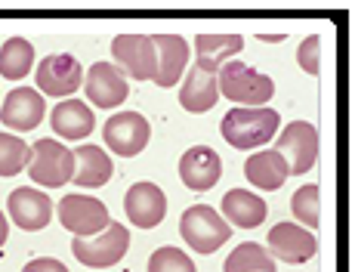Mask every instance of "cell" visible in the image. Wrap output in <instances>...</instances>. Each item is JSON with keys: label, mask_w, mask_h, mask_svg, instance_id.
Masks as SVG:
<instances>
[{"label": "cell", "mask_w": 355, "mask_h": 272, "mask_svg": "<svg viewBox=\"0 0 355 272\" xmlns=\"http://www.w3.org/2000/svg\"><path fill=\"white\" fill-rule=\"evenodd\" d=\"M223 272H275V257H269V250H263V244L244 241L229 254Z\"/></svg>", "instance_id": "obj_25"}, {"label": "cell", "mask_w": 355, "mask_h": 272, "mask_svg": "<svg viewBox=\"0 0 355 272\" xmlns=\"http://www.w3.org/2000/svg\"><path fill=\"white\" fill-rule=\"evenodd\" d=\"M112 56L136 80H155L158 78V50H155L148 34H118L112 40Z\"/></svg>", "instance_id": "obj_8"}, {"label": "cell", "mask_w": 355, "mask_h": 272, "mask_svg": "<svg viewBox=\"0 0 355 272\" xmlns=\"http://www.w3.org/2000/svg\"><path fill=\"white\" fill-rule=\"evenodd\" d=\"M6 207H10L12 223H16L19 229H25V232L44 229L53 216L50 195H44L40 189H16V192H10Z\"/></svg>", "instance_id": "obj_16"}, {"label": "cell", "mask_w": 355, "mask_h": 272, "mask_svg": "<svg viewBox=\"0 0 355 272\" xmlns=\"http://www.w3.org/2000/svg\"><path fill=\"white\" fill-rule=\"evenodd\" d=\"M6 232H10V226H6V216L0 214V248H3V241H6Z\"/></svg>", "instance_id": "obj_31"}, {"label": "cell", "mask_w": 355, "mask_h": 272, "mask_svg": "<svg viewBox=\"0 0 355 272\" xmlns=\"http://www.w3.org/2000/svg\"><path fill=\"white\" fill-rule=\"evenodd\" d=\"M127 248H130V229L124 223H114V220L105 226V232H99L93 238H74L71 241L74 257L90 269H108L114 263H121Z\"/></svg>", "instance_id": "obj_4"}, {"label": "cell", "mask_w": 355, "mask_h": 272, "mask_svg": "<svg viewBox=\"0 0 355 272\" xmlns=\"http://www.w3.org/2000/svg\"><path fill=\"white\" fill-rule=\"evenodd\" d=\"M56 214H59V223L74 238H93V235L105 232V226L112 223L108 207L99 198H90V195H65L59 201Z\"/></svg>", "instance_id": "obj_6"}, {"label": "cell", "mask_w": 355, "mask_h": 272, "mask_svg": "<svg viewBox=\"0 0 355 272\" xmlns=\"http://www.w3.org/2000/svg\"><path fill=\"white\" fill-rule=\"evenodd\" d=\"M124 207H127V216L133 226L155 229L164 220V214H167V195L161 192V186L142 180V182H133V186L127 189Z\"/></svg>", "instance_id": "obj_14"}, {"label": "cell", "mask_w": 355, "mask_h": 272, "mask_svg": "<svg viewBox=\"0 0 355 272\" xmlns=\"http://www.w3.org/2000/svg\"><path fill=\"white\" fill-rule=\"evenodd\" d=\"M53 121V130H56L62 139H84V136L93 133L96 127V118H93V108L87 102H78V99H65L53 108L50 114Z\"/></svg>", "instance_id": "obj_19"}, {"label": "cell", "mask_w": 355, "mask_h": 272, "mask_svg": "<svg viewBox=\"0 0 355 272\" xmlns=\"http://www.w3.org/2000/svg\"><path fill=\"white\" fill-rule=\"evenodd\" d=\"M148 272H195V263L180 248H158L148 257Z\"/></svg>", "instance_id": "obj_28"}, {"label": "cell", "mask_w": 355, "mask_h": 272, "mask_svg": "<svg viewBox=\"0 0 355 272\" xmlns=\"http://www.w3.org/2000/svg\"><path fill=\"white\" fill-rule=\"evenodd\" d=\"M148 136H152V127L148 121L142 118L139 112H121V114H112L102 127V139L105 146L112 148L114 155L121 158H133L139 155L142 148L148 146Z\"/></svg>", "instance_id": "obj_9"}, {"label": "cell", "mask_w": 355, "mask_h": 272, "mask_svg": "<svg viewBox=\"0 0 355 272\" xmlns=\"http://www.w3.org/2000/svg\"><path fill=\"white\" fill-rule=\"evenodd\" d=\"M278 127H282V118H278L275 108L259 105V108H232L226 118H223L220 130H223V139L232 148L248 152V148L269 142L278 133Z\"/></svg>", "instance_id": "obj_1"}, {"label": "cell", "mask_w": 355, "mask_h": 272, "mask_svg": "<svg viewBox=\"0 0 355 272\" xmlns=\"http://www.w3.org/2000/svg\"><path fill=\"white\" fill-rule=\"evenodd\" d=\"M28 176L37 186L59 189L74 176V152L56 139H37L31 146Z\"/></svg>", "instance_id": "obj_5"}, {"label": "cell", "mask_w": 355, "mask_h": 272, "mask_svg": "<svg viewBox=\"0 0 355 272\" xmlns=\"http://www.w3.org/2000/svg\"><path fill=\"white\" fill-rule=\"evenodd\" d=\"M297 62L306 74H318L322 71V37L318 34H309V37L300 44L297 50Z\"/></svg>", "instance_id": "obj_29"}, {"label": "cell", "mask_w": 355, "mask_h": 272, "mask_svg": "<svg viewBox=\"0 0 355 272\" xmlns=\"http://www.w3.org/2000/svg\"><path fill=\"white\" fill-rule=\"evenodd\" d=\"M25 164H31V146L16 133H0V176L22 173Z\"/></svg>", "instance_id": "obj_26"}, {"label": "cell", "mask_w": 355, "mask_h": 272, "mask_svg": "<svg viewBox=\"0 0 355 272\" xmlns=\"http://www.w3.org/2000/svg\"><path fill=\"white\" fill-rule=\"evenodd\" d=\"M216 96H220V87H216V74L201 71L198 65H192V71L186 74L180 90V102L186 112L192 114H204L216 105Z\"/></svg>", "instance_id": "obj_21"}, {"label": "cell", "mask_w": 355, "mask_h": 272, "mask_svg": "<svg viewBox=\"0 0 355 272\" xmlns=\"http://www.w3.org/2000/svg\"><path fill=\"white\" fill-rule=\"evenodd\" d=\"M46 114V105H44V96L31 87H16V90L6 93L3 105H0V121L3 127L10 130H19V133H28L34 127L44 121Z\"/></svg>", "instance_id": "obj_12"}, {"label": "cell", "mask_w": 355, "mask_h": 272, "mask_svg": "<svg viewBox=\"0 0 355 272\" xmlns=\"http://www.w3.org/2000/svg\"><path fill=\"white\" fill-rule=\"evenodd\" d=\"M180 176L189 189L195 192H207L220 182L223 176V161L210 146H195L180 158Z\"/></svg>", "instance_id": "obj_15"}, {"label": "cell", "mask_w": 355, "mask_h": 272, "mask_svg": "<svg viewBox=\"0 0 355 272\" xmlns=\"http://www.w3.org/2000/svg\"><path fill=\"white\" fill-rule=\"evenodd\" d=\"M34 65V46L25 37H10L0 46V78L22 80Z\"/></svg>", "instance_id": "obj_24"}, {"label": "cell", "mask_w": 355, "mask_h": 272, "mask_svg": "<svg viewBox=\"0 0 355 272\" xmlns=\"http://www.w3.org/2000/svg\"><path fill=\"white\" fill-rule=\"evenodd\" d=\"M244 37L241 34H198L195 37V56H198V68L201 71L216 74L223 65L229 62L235 53H241Z\"/></svg>", "instance_id": "obj_18"}, {"label": "cell", "mask_w": 355, "mask_h": 272, "mask_svg": "<svg viewBox=\"0 0 355 272\" xmlns=\"http://www.w3.org/2000/svg\"><path fill=\"white\" fill-rule=\"evenodd\" d=\"M318 204H322V195H318L315 182H309V186L297 189L291 195V210L303 226H318Z\"/></svg>", "instance_id": "obj_27"}, {"label": "cell", "mask_w": 355, "mask_h": 272, "mask_svg": "<svg viewBox=\"0 0 355 272\" xmlns=\"http://www.w3.org/2000/svg\"><path fill=\"white\" fill-rule=\"evenodd\" d=\"M152 44L158 50V87H173L182 78V68L189 62V44L182 34H152Z\"/></svg>", "instance_id": "obj_17"}, {"label": "cell", "mask_w": 355, "mask_h": 272, "mask_svg": "<svg viewBox=\"0 0 355 272\" xmlns=\"http://www.w3.org/2000/svg\"><path fill=\"white\" fill-rule=\"evenodd\" d=\"M114 167H112V158L102 152L99 146H80L74 152V176L71 180L84 189H99L112 180Z\"/></svg>", "instance_id": "obj_22"}, {"label": "cell", "mask_w": 355, "mask_h": 272, "mask_svg": "<svg viewBox=\"0 0 355 272\" xmlns=\"http://www.w3.org/2000/svg\"><path fill=\"white\" fill-rule=\"evenodd\" d=\"M37 93H46V96L56 99H68L78 93V87L84 84V68L71 56V53H53V56L40 59L37 65Z\"/></svg>", "instance_id": "obj_7"}, {"label": "cell", "mask_w": 355, "mask_h": 272, "mask_svg": "<svg viewBox=\"0 0 355 272\" xmlns=\"http://www.w3.org/2000/svg\"><path fill=\"white\" fill-rule=\"evenodd\" d=\"M22 272H68V266L62 260H53V257H37V260L25 263Z\"/></svg>", "instance_id": "obj_30"}, {"label": "cell", "mask_w": 355, "mask_h": 272, "mask_svg": "<svg viewBox=\"0 0 355 272\" xmlns=\"http://www.w3.org/2000/svg\"><path fill=\"white\" fill-rule=\"evenodd\" d=\"M244 173H248V180L254 182L257 189L275 192V189L284 186V180L291 176V170H288V161H284L278 152H257V155L248 158Z\"/></svg>", "instance_id": "obj_23"}, {"label": "cell", "mask_w": 355, "mask_h": 272, "mask_svg": "<svg viewBox=\"0 0 355 272\" xmlns=\"http://www.w3.org/2000/svg\"><path fill=\"white\" fill-rule=\"evenodd\" d=\"M269 257H278L282 263H306L315 257L318 244H315V235L309 232V229L297 226V223H278V226H272L269 232Z\"/></svg>", "instance_id": "obj_13"}, {"label": "cell", "mask_w": 355, "mask_h": 272, "mask_svg": "<svg viewBox=\"0 0 355 272\" xmlns=\"http://www.w3.org/2000/svg\"><path fill=\"white\" fill-rule=\"evenodd\" d=\"M216 87L226 99L238 102V108H259L275 93V80L266 78L257 68L238 62V59H229L223 71H216Z\"/></svg>", "instance_id": "obj_2"}, {"label": "cell", "mask_w": 355, "mask_h": 272, "mask_svg": "<svg viewBox=\"0 0 355 272\" xmlns=\"http://www.w3.org/2000/svg\"><path fill=\"white\" fill-rule=\"evenodd\" d=\"M278 155L288 161L291 173H309L312 164L318 158V130L309 124V121H293L282 130L278 136Z\"/></svg>", "instance_id": "obj_10"}, {"label": "cell", "mask_w": 355, "mask_h": 272, "mask_svg": "<svg viewBox=\"0 0 355 272\" xmlns=\"http://www.w3.org/2000/svg\"><path fill=\"white\" fill-rule=\"evenodd\" d=\"M180 232L192 250H198V254H214V250H220L229 241L232 226L210 204H195V207H189L182 214Z\"/></svg>", "instance_id": "obj_3"}, {"label": "cell", "mask_w": 355, "mask_h": 272, "mask_svg": "<svg viewBox=\"0 0 355 272\" xmlns=\"http://www.w3.org/2000/svg\"><path fill=\"white\" fill-rule=\"evenodd\" d=\"M84 90H87V99L99 108H114V105H121V102H127V96H130L127 74L114 62L93 65L90 71L84 74Z\"/></svg>", "instance_id": "obj_11"}, {"label": "cell", "mask_w": 355, "mask_h": 272, "mask_svg": "<svg viewBox=\"0 0 355 272\" xmlns=\"http://www.w3.org/2000/svg\"><path fill=\"white\" fill-rule=\"evenodd\" d=\"M259 40H266V44H278V40H284V34H259Z\"/></svg>", "instance_id": "obj_32"}, {"label": "cell", "mask_w": 355, "mask_h": 272, "mask_svg": "<svg viewBox=\"0 0 355 272\" xmlns=\"http://www.w3.org/2000/svg\"><path fill=\"white\" fill-rule=\"evenodd\" d=\"M223 220L238 229H257L266 220V201L248 189H232L223 198Z\"/></svg>", "instance_id": "obj_20"}]
</instances>
